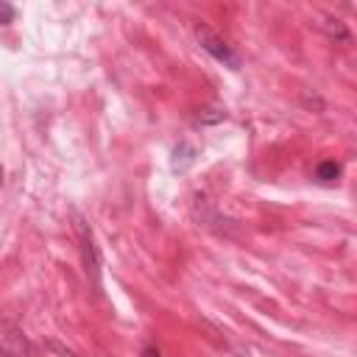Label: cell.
I'll return each mask as SVG.
<instances>
[{
  "mask_svg": "<svg viewBox=\"0 0 357 357\" xmlns=\"http://www.w3.org/2000/svg\"><path fill=\"white\" fill-rule=\"evenodd\" d=\"M75 234H78V248H81V262H84V273L86 279L92 282V287L100 293L103 282H100V268H103V257H100V248L95 243V234H92V226L75 212Z\"/></svg>",
  "mask_w": 357,
  "mask_h": 357,
  "instance_id": "1",
  "label": "cell"
},
{
  "mask_svg": "<svg viewBox=\"0 0 357 357\" xmlns=\"http://www.w3.org/2000/svg\"><path fill=\"white\" fill-rule=\"evenodd\" d=\"M195 36H198V45H201L215 61H220L223 67H231V70L240 67V56L234 53V47H231L226 39H220L215 31H209L206 25H195Z\"/></svg>",
  "mask_w": 357,
  "mask_h": 357,
  "instance_id": "2",
  "label": "cell"
},
{
  "mask_svg": "<svg viewBox=\"0 0 357 357\" xmlns=\"http://www.w3.org/2000/svg\"><path fill=\"white\" fill-rule=\"evenodd\" d=\"M192 209H195V218H198L206 229H215L218 234H229V226H234L226 215H220V212H218L206 198H201V195L195 198V206H192Z\"/></svg>",
  "mask_w": 357,
  "mask_h": 357,
  "instance_id": "3",
  "label": "cell"
},
{
  "mask_svg": "<svg viewBox=\"0 0 357 357\" xmlns=\"http://www.w3.org/2000/svg\"><path fill=\"white\" fill-rule=\"evenodd\" d=\"M312 176H315L318 184H335L340 178V165L335 159H324V162L315 165V173Z\"/></svg>",
  "mask_w": 357,
  "mask_h": 357,
  "instance_id": "4",
  "label": "cell"
},
{
  "mask_svg": "<svg viewBox=\"0 0 357 357\" xmlns=\"http://www.w3.org/2000/svg\"><path fill=\"white\" fill-rule=\"evenodd\" d=\"M192 162H195V148L190 142H178L176 151H173V167L176 170H187Z\"/></svg>",
  "mask_w": 357,
  "mask_h": 357,
  "instance_id": "5",
  "label": "cell"
},
{
  "mask_svg": "<svg viewBox=\"0 0 357 357\" xmlns=\"http://www.w3.org/2000/svg\"><path fill=\"white\" fill-rule=\"evenodd\" d=\"M324 31L332 36V39H340V42H349V31H346V25L340 22V20H326L324 22Z\"/></svg>",
  "mask_w": 357,
  "mask_h": 357,
  "instance_id": "6",
  "label": "cell"
},
{
  "mask_svg": "<svg viewBox=\"0 0 357 357\" xmlns=\"http://www.w3.org/2000/svg\"><path fill=\"white\" fill-rule=\"evenodd\" d=\"M14 17H17V8H14L11 3L0 0V25H8V22H14Z\"/></svg>",
  "mask_w": 357,
  "mask_h": 357,
  "instance_id": "7",
  "label": "cell"
},
{
  "mask_svg": "<svg viewBox=\"0 0 357 357\" xmlns=\"http://www.w3.org/2000/svg\"><path fill=\"white\" fill-rule=\"evenodd\" d=\"M142 357H162V354H159V349H156L153 343H145V349H142Z\"/></svg>",
  "mask_w": 357,
  "mask_h": 357,
  "instance_id": "8",
  "label": "cell"
},
{
  "mask_svg": "<svg viewBox=\"0 0 357 357\" xmlns=\"http://www.w3.org/2000/svg\"><path fill=\"white\" fill-rule=\"evenodd\" d=\"M0 357H20V354H14V351H8V349H0Z\"/></svg>",
  "mask_w": 357,
  "mask_h": 357,
  "instance_id": "9",
  "label": "cell"
},
{
  "mask_svg": "<svg viewBox=\"0 0 357 357\" xmlns=\"http://www.w3.org/2000/svg\"><path fill=\"white\" fill-rule=\"evenodd\" d=\"M0 192H3V165H0Z\"/></svg>",
  "mask_w": 357,
  "mask_h": 357,
  "instance_id": "10",
  "label": "cell"
}]
</instances>
